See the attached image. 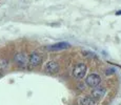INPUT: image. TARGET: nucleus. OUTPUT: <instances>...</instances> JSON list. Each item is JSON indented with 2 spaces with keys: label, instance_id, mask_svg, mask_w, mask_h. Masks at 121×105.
<instances>
[{
  "label": "nucleus",
  "instance_id": "f257e3e1",
  "mask_svg": "<svg viewBox=\"0 0 121 105\" xmlns=\"http://www.w3.org/2000/svg\"><path fill=\"white\" fill-rule=\"evenodd\" d=\"M86 65L84 63H78L73 69V76L75 77L76 79L80 80V79H83L86 74Z\"/></svg>",
  "mask_w": 121,
  "mask_h": 105
},
{
  "label": "nucleus",
  "instance_id": "f03ea898",
  "mask_svg": "<svg viewBox=\"0 0 121 105\" xmlns=\"http://www.w3.org/2000/svg\"><path fill=\"white\" fill-rule=\"evenodd\" d=\"M100 82H101V78L97 74H91L90 76H87L86 80H85V83L88 87H97Z\"/></svg>",
  "mask_w": 121,
  "mask_h": 105
},
{
  "label": "nucleus",
  "instance_id": "7ed1b4c3",
  "mask_svg": "<svg viewBox=\"0 0 121 105\" xmlns=\"http://www.w3.org/2000/svg\"><path fill=\"white\" fill-rule=\"evenodd\" d=\"M41 62H42V57H41L40 54H38V53L31 54V56H30V58H29L30 66L31 67H37L38 65L41 64Z\"/></svg>",
  "mask_w": 121,
  "mask_h": 105
},
{
  "label": "nucleus",
  "instance_id": "20e7f679",
  "mask_svg": "<svg viewBox=\"0 0 121 105\" xmlns=\"http://www.w3.org/2000/svg\"><path fill=\"white\" fill-rule=\"evenodd\" d=\"M44 71L48 74H56L59 71V64L56 61H48L44 65Z\"/></svg>",
  "mask_w": 121,
  "mask_h": 105
},
{
  "label": "nucleus",
  "instance_id": "39448f33",
  "mask_svg": "<svg viewBox=\"0 0 121 105\" xmlns=\"http://www.w3.org/2000/svg\"><path fill=\"white\" fill-rule=\"evenodd\" d=\"M14 60L17 63V65H19L20 67H25V65L27 64V57L25 54L23 53H18L15 55Z\"/></svg>",
  "mask_w": 121,
  "mask_h": 105
},
{
  "label": "nucleus",
  "instance_id": "423d86ee",
  "mask_svg": "<svg viewBox=\"0 0 121 105\" xmlns=\"http://www.w3.org/2000/svg\"><path fill=\"white\" fill-rule=\"evenodd\" d=\"M69 47V44L67 42H59V43H56L54 45H50L46 48L48 50H66Z\"/></svg>",
  "mask_w": 121,
  "mask_h": 105
},
{
  "label": "nucleus",
  "instance_id": "0eeeda50",
  "mask_svg": "<svg viewBox=\"0 0 121 105\" xmlns=\"http://www.w3.org/2000/svg\"><path fill=\"white\" fill-rule=\"evenodd\" d=\"M106 92V89L104 87H98V88H95L94 90H93L92 92V97L96 98V99H102V98L104 97V95H105Z\"/></svg>",
  "mask_w": 121,
  "mask_h": 105
},
{
  "label": "nucleus",
  "instance_id": "6e6552de",
  "mask_svg": "<svg viewBox=\"0 0 121 105\" xmlns=\"http://www.w3.org/2000/svg\"><path fill=\"white\" fill-rule=\"evenodd\" d=\"M79 105H96V102L93 98L90 97H83L79 100Z\"/></svg>",
  "mask_w": 121,
  "mask_h": 105
},
{
  "label": "nucleus",
  "instance_id": "1a4fd4ad",
  "mask_svg": "<svg viewBox=\"0 0 121 105\" xmlns=\"http://www.w3.org/2000/svg\"><path fill=\"white\" fill-rule=\"evenodd\" d=\"M8 61L6 60H0V67H2V68H4V67L8 66Z\"/></svg>",
  "mask_w": 121,
  "mask_h": 105
},
{
  "label": "nucleus",
  "instance_id": "9d476101",
  "mask_svg": "<svg viewBox=\"0 0 121 105\" xmlns=\"http://www.w3.org/2000/svg\"><path fill=\"white\" fill-rule=\"evenodd\" d=\"M116 15H117V16H119V15H121V11H118V12H117V13H116Z\"/></svg>",
  "mask_w": 121,
  "mask_h": 105
},
{
  "label": "nucleus",
  "instance_id": "9b49d317",
  "mask_svg": "<svg viewBox=\"0 0 121 105\" xmlns=\"http://www.w3.org/2000/svg\"><path fill=\"white\" fill-rule=\"evenodd\" d=\"M1 76H2V75H1V73H0V77H1Z\"/></svg>",
  "mask_w": 121,
  "mask_h": 105
}]
</instances>
